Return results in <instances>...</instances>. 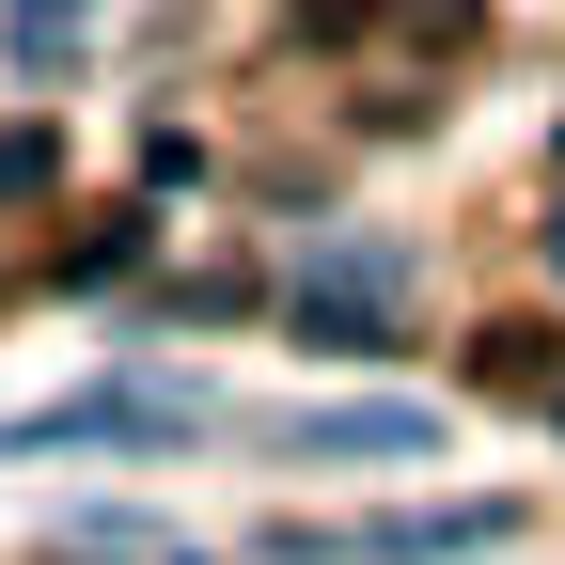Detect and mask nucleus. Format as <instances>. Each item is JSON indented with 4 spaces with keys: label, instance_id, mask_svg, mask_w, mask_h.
<instances>
[{
    "label": "nucleus",
    "instance_id": "0eeeda50",
    "mask_svg": "<svg viewBox=\"0 0 565 565\" xmlns=\"http://www.w3.org/2000/svg\"><path fill=\"white\" fill-rule=\"evenodd\" d=\"M550 408H565V393H550Z\"/></svg>",
    "mask_w": 565,
    "mask_h": 565
},
{
    "label": "nucleus",
    "instance_id": "7ed1b4c3",
    "mask_svg": "<svg viewBox=\"0 0 565 565\" xmlns=\"http://www.w3.org/2000/svg\"><path fill=\"white\" fill-rule=\"evenodd\" d=\"M393 299H408V252H393V236H345V252L299 282V330H315V345H393Z\"/></svg>",
    "mask_w": 565,
    "mask_h": 565
},
{
    "label": "nucleus",
    "instance_id": "423d86ee",
    "mask_svg": "<svg viewBox=\"0 0 565 565\" xmlns=\"http://www.w3.org/2000/svg\"><path fill=\"white\" fill-rule=\"evenodd\" d=\"M550 267H565V221H550Z\"/></svg>",
    "mask_w": 565,
    "mask_h": 565
},
{
    "label": "nucleus",
    "instance_id": "f03ea898",
    "mask_svg": "<svg viewBox=\"0 0 565 565\" xmlns=\"http://www.w3.org/2000/svg\"><path fill=\"white\" fill-rule=\"evenodd\" d=\"M204 424V393H63V408H17L0 424V456H126V440H189Z\"/></svg>",
    "mask_w": 565,
    "mask_h": 565
},
{
    "label": "nucleus",
    "instance_id": "f257e3e1",
    "mask_svg": "<svg viewBox=\"0 0 565 565\" xmlns=\"http://www.w3.org/2000/svg\"><path fill=\"white\" fill-rule=\"evenodd\" d=\"M519 550L503 503H377V519H282V565H487Z\"/></svg>",
    "mask_w": 565,
    "mask_h": 565
},
{
    "label": "nucleus",
    "instance_id": "39448f33",
    "mask_svg": "<svg viewBox=\"0 0 565 565\" xmlns=\"http://www.w3.org/2000/svg\"><path fill=\"white\" fill-rule=\"evenodd\" d=\"M79 32H95V0H0V63H17V79H47Z\"/></svg>",
    "mask_w": 565,
    "mask_h": 565
},
{
    "label": "nucleus",
    "instance_id": "20e7f679",
    "mask_svg": "<svg viewBox=\"0 0 565 565\" xmlns=\"http://www.w3.org/2000/svg\"><path fill=\"white\" fill-rule=\"evenodd\" d=\"M282 440H299V456H330V471H377V456H440V408H299V424H282Z\"/></svg>",
    "mask_w": 565,
    "mask_h": 565
}]
</instances>
